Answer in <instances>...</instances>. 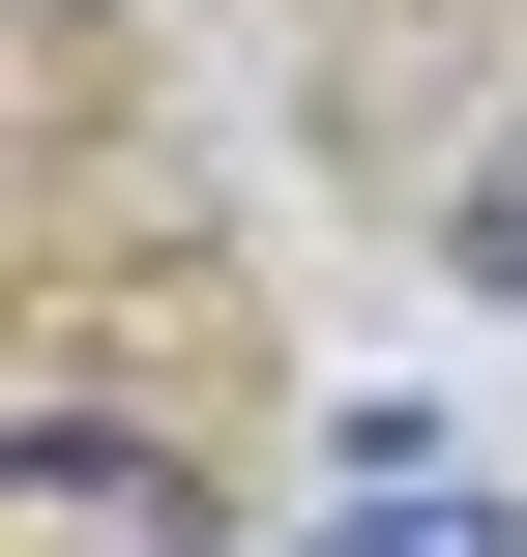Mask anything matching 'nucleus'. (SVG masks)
I'll return each instance as SVG.
<instances>
[{"mask_svg":"<svg viewBox=\"0 0 527 557\" xmlns=\"http://www.w3.org/2000/svg\"><path fill=\"white\" fill-rule=\"evenodd\" d=\"M0 557H205V470H176V441H117V411H29Z\"/></svg>","mask_w":527,"mask_h":557,"instance_id":"obj_1","label":"nucleus"},{"mask_svg":"<svg viewBox=\"0 0 527 557\" xmlns=\"http://www.w3.org/2000/svg\"><path fill=\"white\" fill-rule=\"evenodd\" d=\"M323 557H527V499H469L440 441H381V499H352V529H323Z\"/></svg>","mask_w":527,"mask_h":557,"instance_id":"obj_2","label":"nucleus"},{"mask_svg":"<svg viewBox=\"0 0 527 557\" xmlns=\"http://www.w3.org/2000/svg\"><path fill=\"white\" fill-rule=\"evenodd\" d=\"M440 264H469V294H527V147L469 176V235H440Z\"/></svg>","mask_w":527,"mask_h":557,"instance_id":"obj_3","label":"nucleus"}]
</instances>
